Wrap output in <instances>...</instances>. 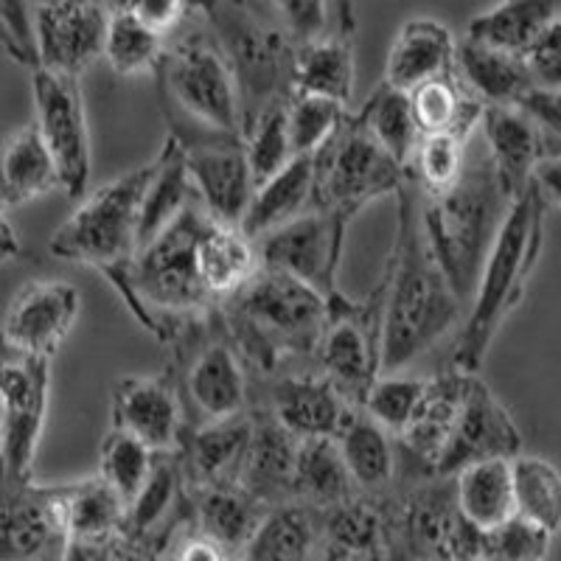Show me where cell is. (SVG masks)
<instances>
[{
    "label": "cell",
    "mask_w": 561,
    "mask_h": 561,
    "mask_svg": "<svg viewBox=\"0 0 561 561\" xmlns=\"http://www.w3.org/2000/svg\"><path fill=\"white\" fill-rule=\"evenodd\" d=\"M34 113L45 147L57 163L59 188L70 199L88 194L90 172H93V149H90L88 113L79 77L57 73L48 68L32 70Z\"/></svg>",
    "instance_id": "obj_12"
},
{
    "label": "cell",
    "mask_w": 561,
    "mask_h": 561,
    "mask_svg": "<svg viewBox=\"0 0 561 561\" xmlns=\"http://www.w3.org/2000/svg\"><path fill=\"white\" fill-rule=\"evenodd\" d=\"M485 154L511 199L523 197L545 160V135L519 104H489L480 118Z\"/></svg>",
    "instance_id": "obj_21"
},
{
    "label": "cell",
    "mask_w": 561,
    "mask_h": 561,
    "mask_svg": "<svg viewBox=\"0 0 561 561\" xmlns=\"http://www.w3.org/2000/svg\"><path fill=\"white\" fill-rule=\"evenodd\" d=\"M129 3H133V0H104L102 7L107 9L110 14H118V12H127Z\"/></svg>",
    "instance_id": "obj_62"
},
{
    "label": "cell",
    "mask_w": 561,
    "mask_h": 561,
    "mask_svg": "<svg viewBox=\"0 0 561 561\" xmlns=\"http://www.w3.org/2000/svg\"><path fill=\"white\" fill-rule=\"evenodd\" d=\"M354 39L351 23L318 39L295 45L293 54V93L337 99L348 104L354 99Z\"/></svg>",
    "instance_id": "obj_26"
},
{
    "label": "cell",
    "mask_w": 561,
    "mask_h": 561,
    "mask_svg": "<svg viewBox=\"0 0 561 561\" xmlns=\"http://www.w3.org/2000/svg\"><path fill=\"white\" fill-rule=\"evenodd\" d=\"M525 65L539 90H561V14L525 54Z\"/></svg>",
    "instance_id": "obj_54"
},
{
    "label": "cell",
    "mask_w": 561,
    "mask_h": 561,
    "mask_svg": "<svg viewBox=\"0 0 561 561\" xmlns=\"http://www.w3.org/2000/svg\"><path fill=\"white\" fill-rule=\"evenodd\" d=\"M393 435L377 421L370 419L365 410H354L343 433L337 435L340 453H343L348 474L357 489L365 494H377L388 489L396 472V455H393Z\"/></svg>",
    "instance_id": "obj_40"
},
{
    "label": "cell",
    "mask_w": 561,
    "mask_h": 561,
    "mask_svg": "<svg viewBox=\"0 0 561 561\" xmlns=\"http://www.w3.org/2000/svg\"><path fill=\"white\" fill-rule=\"evenodd\" d=\"M0 48L18 65L39 68L37 57V3L0 0Z\"/></svg>",
    "instance_id": "obj_53"
},
{
    "label": "cell",
    "mask_w": 561,
    "mask_h": 561,
    "mask_svg": "<svg viewBox=\"0 0 561 561\" xmlns=\"http://www.w3.org/2000/svg\"><path fill=\"white\" fill-rule=\"evenodd\" d=\"M82 295L62 278H37L12 298L3 318V334L14 348L54 359L59 345L77 325Z\"/></svg>",
    "instance_id": "obj_17"
},
{
    "label": "cell",
    "mask_w": 561,
    "mask_h": 561,
    "mask_svg": "<svg viewBox=\"0 0 561 561\" xmlns=\"http://www.w3.org/2000/svg\"><path fill=\"white\" fill-rule=\"evenodd\" d=\"M523 455V433L514 424L508 410L480 374H469L460 404L458 424L440 458L435 478H455L466 466L480 460H514Z\"/></svg>",
    "instance_id": "obj_16"
},
{
    "label": "cell",
    "mask_w": 561,
    "mask_h": 561,
    "mask_svg": "<svg viewBox=\"0 0 561 561\" xmlns=\"http://www.w3.org/2000/svg\"><path fill=\"white\" fill-rule=\"evenodd\" d=\"M174 561H230V556L217 542H210L208 536L197 534L180 545L178 559Z\"/></svg>",
    "instance_id": "obj_58"
},
{
    "label": "cell",
    "mask_w": 561,
    "mask_h": 561,
    "mask_svg": "<svg viewBox=\"0 0 561 561\" xmlns=\"http://www.w3.org/2000/svg\"><path fill=\"white\" fill-rule=\"evenodd\" d=\"M62 511L68 545H118L124 542L129 505L102 478L62 485Z\"/></svg>",
    "instance_id": "obj_28"
},
{
    "label": "cell",
    "mask_w": 561,
    "mask_h": 561,
    "mask_svg": "<svg viewBox=\"0 0 561 561\" xmlns=\"http://www.w3.org/2000/svg\"><path fill=\"white\" fill-rule=\"evenodd\" d=\"M188 9H192V0H133L127 12L147 28L158 32L160 37L169 39L180 32Z\"/></svg>",
    "instance_id": "obj_56"
},
{
    "label": "cell",
    "mask_w": 561,
    "mask_h": 561,
    "mask_svg": "<svg viewBox=\"0 0 561 561\" xmlns=\"http://www.w3.org/2000/svg\"><path fill=\"white\" fill-rule=\"evenodd\" d=\"M427 382L430 379L404 377V374H382L370 385L363 410L377 421L379 427L399 438L427 393Z\"/></svg>",
    "instance_id": "obj_50"
},
{
    "label": "cell",
    "mask_w": 561,
    "mask_h": 561,
    "mask_svg": "<svg viewBox=\"0 0 561 561\" xmlns=\"http://www.w3.org/2000/svg\"><path fill=\"white\" fill-rule=\"evenodd\" d=\"M511 203L514 199L503 192L489 154L466 163L460 180L447 192L433 197L421 192L424 233L463 307L472 304L483 264L497 242Z\"/></svg>",
    "instance_id": "obj_4"
},
{
    "label": "cell",
    "mask_w": 561,
    "mask_h": 561,
    "mask_svg": "<svg viewBox=\"0 0 561 561\" xmlns=\"http://www.w3.org/2000/svg\"><path fill=\"white\" fill-rule=\"evenodd\" d=\"M357 115L363 118L365 129L377 138L379 147L410 172V160L421 138L410 110V93L382 82Z\"/></svg>",
    "instance_id": "obj_41"
},
{
    "label": "cell",
    "mask_w": 561,
    "mask_h": 561,
    "mask_svg": "<svg viewBox=\"0 0 561 561\" xmlns=\"http://www.w3.org/2000/svg\"><path fill=\"white\" fill-rule=\"evenodd\" d=\"M545 210L548 203L536 183H530L528 192L511 203L508 217L485 259L469 314L458 334L453 368L463 374H480L497 332L523 304L545 244Z\"/></svg>",
    "instance_id": "obj_3"
},
{
    "label": "cell",
    "mask_w": 561,
    "mask_h": 561,
    "mask_svg": "<svg viewBox=\"0 0 561 561\" xmlns=\"http://www.w3.org/2000/svg\"><path fill=\"white\" fill-rule=\"evenodd\" d=\"M382 337L385 280L365 300L345 298L340 289L325 298V323L314 357L323 377L357 410L382 374Z\"/></svg>",
    "instance_id": "obj_9"
},
{
    "label": "cell",
    "mask_w": 561,
    "mask_h": 561,
    "mask_svg": "<svg viewBox=\"0 0 561 561\" xmlns=\"http://www.w3.org/2000/svg\"><path fill=\"white\" fill-rule=\"evenodd\" d=\"M197 273L214 304L237 298L262 273L259 248L242 228L210 222L199 239Z\"/></svg>",
    "instance_id": "obj_27"
},
{
    "label": "cell",
    "mask_w": 561,
    "mask_h": 561,
    "mask_svg": "<svg viewBox=\"0 0 561 561\" xmlns=\"http://www.w3.org/2000/svg\"><path fill=\"white\" fill-rule=\"evenodd\" d=\"M314 199V154H295L287 167L255 185L250 208L242 219V230L250 239L267 237L270 230L293 222L312 210Z\"/></svg>",
    "instance_id": "obj_29"
},
{
    "label": "cell",
    "mask_w": 561,
    "mask_h": 561,
    "mask_svg": "<svg viewBox=\"0 0 561 561\" xmlns=\"http://www.w3.org/2000/svg\"><path fill=\"white\" fill-rule=\"evenodd\" d=\"M113 427L127 430L154 453H174L185 440L180 393L163 377L118 379L113 388Z\"/></svg>",
    "instance_id": "obj_18"
},
{
    "label": "cell",
    "mask_w": 561,
    "mask_h": 561,
    "mask_svg": "<svg viewBox=\"0 0 561 561\" xmlns=\"http://www.w3.org/2000/svg\"><path fill=\"white\" fill-rule=\"evenodd\" d=\"M399 228L385 267L382 374H399L447 337L463 312V300L440 270L421 222V188L413 178L396 192ZM379 374V377H382Z\"/></svg>",
    "instance_id": "obj_1"
},
{
    "label": "cell",
    "mask_w": 561,
    "mask_h": 561,
    "mask_svg": "<svg viewBox=\"0 0 561 561\" xmlns=\"http://www.w3.org/2000/svg\"><path fill=\"white\" fill-rule=\"evenodd\" d=\"M357 217L343 210H307L293 222L255 239L264 270L293 275L325 298L337 289V267L343 259L345 233Z\"/></svg>",
    "instance_id": "obj_13"
},
{
    "label": "cell",
    "mask_w": 561,
    "mask_h": 561,
    "mask_svg": "<svg viewBox=\"0 0 561 561\" xmlns=\"http://www.w3.org/2000/svg\"><path fill=\"white\" fill-rule=\"evenodd\" d=\"M284 34L295 45L318 39L351 23L348 0H273Z\"/></svg>",
    "instance_id": "obj_52"
},
{
    "label": "cell",
    "mask_w": 561,
    "mask_h": 561,
    "mask_svg": "<svg viewBox=\"0 0 561 561\" xmlns=\"http://www.w3.org/2000/svg\"><path fill=\"white\" fill-rule=\"evenodd\" d=\"M225 314L230 345L262 370L284 359L318 354L325 295L293 275L264 270L237 295Z\"/></svg>",
    "instance_id": "obj_5"
},
{
    "label": "cell",
    "mask_w": 561,
    "mask_h": 561,
    "mask_svg": "<svg viewBox=\"0 0 561 561\" xmlns=\"http://www.w3.org/2000/svg\"><path fill=\"white\" fill-rule=\"evenodd\" d=\"M455 54H458V39L444 23L427 18L408 20L390 45L382 82L410 93L430 79L453 73Z\"/></svg>",
    "instance_id": "obj_25"
},
{
    "label": "cell",
    "mask_w": 561,
    "mask_h": 561,
    "mask_svg": "<svg viewBox=\"0 0 561 561\" xmlns=\"http://www.w3.org/2000/svg\"><path fill=\"white\" fill-rule=\"evenodd\" d=\"M167 37L147 28L129 12L110 14L107 37H104V59L115 77H138L158 70L163 51H167Z\"/></svg>",
    "instance_id": "obj_44"
},
{
    "label": "cell",
    "mask_w": 561,
    "mask_h": 561,
    "mask_svg": "<svg viewBox=\"0 0 561 561\" xmlns=\"http://www.w3.org/2000/svg\"><path fill=\"white\" fill-rule=\"evenodd\" d=\"M410 110L419 135H458L469 140L474 129H480L485 104L453 70L447 77L430 79L410 90Z\"/></svg>",
    "instance_id": "obj_37"
},
{
    "label": "cell",
    "mask_w": 561,
    "mask_h": 561,
    "mask_svg": "<svg viewBox=\"0 0 561 561\" xmlns=\"http://www.w3.org/2000/svg\"><path fill=\"white\" fill-rule=\"evenodd\" d=\"M519 107L539 124L545 135V158H559L561 154V90H539L534 88L528 96L519 102Z\"/></svg>",
    "instance_id": "obj_55"
},
{
    "label": "cell",
    "mask_w": 561,
    "mask_h": 561,
    "mask_svg": "<svg viewBox=\"0 0 561 561\" xmlns=\"http://www.w3.org/2000/svg\"><path fill=\"white\" fill-rule=\"evenodd\" d=\"M267 511L270 508H262L233 483L199 489L197 505H194L199 534L217 542L228 556L242 553Z\"/></svg>",
    "instance_id": "obj_39"
},
{
    "label": "cell",
    "mask_w": 561,
    "mask_h": 561,
    "mask_svg": "<svg viewBox=\"0 0 561 561\" xmlns=\"http://www.w3.org/2000/svg\"><path fill=\"white\" fill-rule=\"evenodd\" d=\"M208 225V214L194 199L127 264L104 273L135 320L160 343L178 340L183 325L197 323L214 304L197 273V248Z\"/></svg>",
    "instance_id": "obj_2"
},
{
    "label": "cell",
    "mask_w": 561,
    "mask_h": 561,
    "mask_svg": "<svg viewBox=\"0 0 561 561\" xmlns=\"http://www.w3.org/2000/svg\"><path fill=\"white\" fill-rule=\"evenodd\" d=\"M180 497V472L172 460L154 463L152 478L147 480L135 503L129 505L127 530H124V542L144 545L158 530V525L169 517Z\"/></svg>",
    "instance_id": "obj_49"
},
{
    "label": "cell",
    "mask_w": 561,
    "mask_h": 561,
    "mask_svg": "<svg viewBox=\"0 0 561 561\" xmlns=\"http://www.w3.org/2000/svg\"><path fill=\"white\" fill-rule=\"evenodd\" d=\"M185 396L205 421H222L248 413V370L230 340L203 345L185 365Z\"/></svg>",
    "instance_id": "obj_23"
},
{
    "label": "cell",
    "mask_w": 561,
    "mask_h": 561,
    "mask_svg": "<svg viewBox=\"0 0 561 561\" xmlns=\"http://www.w3.org/2000/svg\"><path fill=\"white\" fill-rule=\"evenodd\" d=\"M59 188L57 163L45 147L37 124L14 129L0 144V203L7 208L26 205Z\"/></svg>",
    "instance_id": "obj_31"
},
{
    "label": "cell",
    "mask_w": 561,
    "mask_h": 561,
    "mask_svg": "<svg viewBox=\"0 0 561 561\" xmlns=\"http://www.w3.org/2000/svg\"><path fill=\"white\" fill-rule=\"evenodd\" d=\"M62 485L0 483V561H62Z\"/></svg>",
    "instance_id": "obj_15"
},
{
    "label": "cell",
    "mask_w": 561,
    "mask_h": 561,
    "mask_svg": "<svg viewBox=\"0 0 561 561\" xmlns=\"http://www.w3.org/2000/svg\"><path fill=\"white\" fill-rule=\"evenodd\" d=\"M550 539L553 534L514 514L508 523L480 536V561H545Z\"/></svg>",
    "instance_id": "obj_51"
},
{
    "label": "cell",
    "mask_w": 561,
    "mask_h": 561,
    "mask_svg": "<svg viewBox=\"0 0 561 561\" xmlns=\"http://www.w3.org/2000/svg\"><path fill=\"white\" fill-rule=\"evenodd\" d=\"M561 14V0H500L469 20L466 37L497 51L525 57L530 45Z\"/></svg>",
    "instance_id": "obj_36"
},
{
    "label": "cell",
    "mask_w": 561,
    "mask_h": 561,
    "mask_svg": "<svg viewBox=\"0 0 561 561\" xmlns=\"http://www.w3.org/2000/svg\"><path fill=\"white\" fill-rule=\"evenodd\" d=\"M244 149L255 185L267 183L273 174L287 167L295 158L289 140V99L273 102L255 115L253 124L244 129Z\"/></svg>",
    "instance_id": "obj_46"
},
{
    "label": "cell",
    "mask_w": 561,
    "mask_h": 561,
    "mask_svg": "<svg viewBox=\"0 0 561 561\" xmlns=\"http://www.w3.org/2000/svg\"><path fill=\"white\" fill-rule=\"evenodd\" d=\"M466 144L469 140L458 135H421L410 160V178L427 197L458 183L466 169Z\"/></svg>",
    "instance_id": "obj_48"
},
{
    "label": "cell",
    "mask_w": 561,
    "mask_h": 561,
    "mask_svg": "<svg viewBox=\"0 0 561 561\" xmlns=\"http://www.w3.org/2000/svg\"><path fill=\"white\" fill-rule=\"evenodd\" d=\"M154 449L127 430L110 427L99 447V474L118 491V497L127 505L135 503L154 469Z\"/></svg>",
    "instance_id": "obj_45"
},
{
    "label": "cell",
    "mask_w": 561,
    "mask_h": 561,
    "mask_svg": "<svg viewBox=\"0 0 561 561\" xmlns=\"http://www.w3.org/2000/svg\"><path fill=\"white\" fill-rule=\"evenodd\" d=\"M469 374L458 368H449L438 377H430L427 393L421 399L419 410L410 419L408 427L399 435V444L415 463H421L435 478L440 458L447 453V444L458 424L460 404H463V390Z\"/></svg>",
    "instance_id": "obj_24"
},
{
    "label": "cell",
    "mask_w": 561,
    "mask_h": 561,
    "mask_svg": "<svg viewBox=\"0 0 561 561\" xmlns=\"http://www.w3.org/2000/svg\"><path fill=\"white\" fill-rule=\"evenodd\" d=\"M39 9H68V7H84V3H93V0H34Z\"/></svg>",
    "instance_id": "obj_61"
},
{
    "label": "cell",
    "mask_w": 561,
    "mask_h": 561,
    "mask_svg": "<svg viewBox=\"0 0 561 561\" xmlns=\"http://www.w3.org/2000/svg\"><path fill=\"white\" fill-rule=\"evenodd\" d=\"M348 104L337 99L293 93L289 96V140L295 154H318L348 122Z\"/></svg>",
    "instance_id": "obj_47"
},
{
    "label": "cell",
    "mask_w": 561,
    "mask_h": 561,
    "mask_svg": "<svg viewBox=\"0 0 561 561\" xmlns=\"http://www.w3.org/2000/svg\"><path fill=\"white\" fill-rule=\"evenodd\" d=\"M250 433H253V413L250 410L242 415H233V419L205 421L203 427L194 430L180 447L188 460V472H192L194 483H199V489L237 483V472L242 466Z\"/></svg>",
    "instance_id": "obj_30"
},
{
    "label": "cell",
    "mask_w": 561,
    "mask_h": 561,
    "mask_svg": "<svg viewBox=\"0 0 561 561\" xmlns=\"http://www.w3.org/2000/svg\"><path fill=\"white\" fill-rule=\"evenodd\" d=\"M314 561H382V559H374V556L354 553V550H345V548H337V545L323 542L320 545V553Z\"/></svg>",
    "instance_id": "obj_60"
},
{
    "label": "cell",
    "mask_w": 561,
    "mask_h": 561,
    "mask_svg": "<svg viewBox=\"0 0 561 561\" xmlns=\"http://www.w3.org/2000/svg\"><path fill=\"white\" fill-rule=\"evenodd\" d=\"M455 73L485 107L489 104H519L534 90L525 57L497 51V48H489L469 37L458 43Z\"/></svg>",
    "instance_id": "obj_32"
},
{
    "label": "cell",
    "mask_w": 561,
    "mask_h": 561,
    "mask_svg": "<svg viewBox=\"0 0 561 561\" xmlns=\"http://www.w3.org/2000/svg\"><path fill=\"white\" fill-rule=\"evenodd\" d=\"M453 480L460 517L480 534L500 528L517 514L511 460H480L460 469Z\"/></svg>",
    "instance_id": "obj_35"
},
{
    "label": "cell",
    "mask_w": 561,
    "mask_h": 561,
    "mask_svg": "<svg viewBox=\"0 0 561 561\" xmlns=\"http://www.w3.org/2000/svg\"><path fill=\"white\" fill-rule=\"evenodd\" d=\"M160 99L203 133L244 135L237 73L214 34L192 32L167 43L158 65Z\"/></svg>",
    "instance_id": "obj_6"
},
{
    "label": "cell",
    "mask_w": 561,
    "mask_h": 561,
    "mask_svg": "<svg viewBox=\"0 0 561 561\" xmlns=\"http://www.w3.org/2000/svg\"><path fill=\"white\" fill-rule=\"evenodd\" d=\"M410 178L365 129L359 115H348L318 154H314V199L318 210H343L357 217L365 205L396 194Z\"/></svg>",
    "instance_id": "obj_10"
},
{
    "label": "cell",
    "mask_w": 561,
    "mask_h": 561,
    "mask_svg": "<svg viewBox=\"0 0 561 561\" xmlns=\"http://www.w3.org/2000/svg\"><path fill=\"white\" fill-rule=\"evenodd\" d=\"M51 393V359L14 348L0 329V483H32Z\"/></svg>",
    "instance_id": "obj_11"
},
{
    "label": "cell",
    "mask_w": 561,
    "mask_h": 561,
    "mask_svg": "<svg viewBox=\"0 0 561 561\" xmlns=\"http://www.w3.org/2000/svg\"><path fill=\"white\" fill-rule=\"evenodd\" d=\"M222 45L242 93L244 129L273 102L293 96L295 43L255 18L248 0H192ZM244 138V135H242Z\"/></svg>",
    "instance_id": "obj_7"
},
{
    "label": "cell",
    "mask_w": 561,
    "mask_h": 561,
    "mask_svg": "<svg viewBox=\"0 0 561 561\" xmlns=\"http://www.w3.org/2000/svg\"><path fill=\"white\" fill-rule=\"evenodd\" d=\"M354 480L348 474L337 438L298 440L295 460V503L309 508H334L354 497Z\"/></svg>",
    "instance_id": "obj_38"
},
{
    "label": "cell",
    "mask_w": 561,
    "mask_h": 561,
    "mask_svg": "<svg viewBox=\"0 0 561 561\" xmlns=\"http://www.w3.org/2000/svg\"><path fill=\"white\" fill-rule=\"evenodd\" d=\"M20 253H23V244L18 239V230L9 222L7 205L0 203V262H12Z\"/></svg>",
    "instance_id": "obj_59"
},
{
    "label": "cell",
    "mask_w": 561,
    "mask_h": 561,
    "mask_svg": "<svg viewBox=\"0 0 561 561\" xmlns=\"http://www.w3.org/2000/svg\"><path fill=\"white\" fill-rule=\"evenodd\" d=\"M194 199H197V194H194L192 178L185 169L183 144H180L178 135L169 133L163 140V149L152 160V178H149L144 203H140V248L152 242L160 230L169 228Z\"/></svg>",
    "instance_id": "obj_33"
},
{
    "label": "cell",
    "mask_w": 561,
    "mask_h": 561,
    "mask_svg": "<svg viewBox=\"0 0 561 561\" xmlns=\"http://www.w3.org/2000/svg\"><path fill=\"white\" fill-rule=\"evenodd\" d=\"M180 144L197 203L203 205L210 222L242 228L255 192L244 138L203 133L197 138H180Z\"/></svg>",
    "instance_id": "obj_14"
},
{
    "label": "cell",
    "mask_w": 561,
    "mask_h": 561,
    "mask_svg": "<svg viewBox=\"0 0 561 561\" xmlns=\"http://www.w3.org/2000/svg\"><path fill=\"white\" fill-rule=\"evenodd\" d=\"M295 460L298 438L280 427L270 410H255L253 433L233 485L262 508L295 503Z\"/></svg>",
    "instance_id": "obj_19"
},
{
    "label": "cell",
    "mask_w": 561,
    "mask_h": 561,
    "mask_svg": "<svg viewBox=\"0 0 561 561\" xmlns=\"http://www.w3.org/2000/svg\"><path fill=\"white\" fill-rule=\"evenodd\" d=\"M514 469V497L517 514L545 528L548 534H559L561 528V472L550 460L536 455H519L511 460Z\"/></svg>",
    "instance_id": "obj_42"
},
{
    "label": "cell",
    "mask_w": 561,
    "mask_h": 561,
    "mask_svg": "<svg viewBox=\"0 0 561 561\" xmlns=\"http://www.w3.org/2000/svg\"><path fill=\"white\" fill-rule=\"evenodd\" d=\"M354 410L323 374H284L270 388V413L298 440L337 438Z\"/></svg>",
    "instance_id": "obj_20"
},
{
    "label": "cell",
    "mask_w": 561,
    "mask_h": 561,
    "mask_svg": "<svg viewBox=\"0 0 561 561\" xmlns=\"http://www.w3.org/2000/svg\"><path fill=\"white\" fill-rule=\"evenodd\" d=\"M149 178H152V163L84 194L77 210L59 225L48 242L54 259L88 264L102 275L127 264L140 248V203Z\"/></svg>",
    "instance_id": "obj_8"
},
{
    "label": "cell",
    "mask_w": 561,
    "mask_h": 561,
    "mask_svg": "<svg viewBox=\"0 0 561 561\" xmlns=\"http://www.w3.org/2000/svg\"><path fill=\"white\" fill-rule=\"evenodd\" d=\"M536 188L542 192L545 203L561 208V154L559 158H545L534 174Z\"/></svg>",
    "instance_id": "obj_57"
},
{
    "label": "cell",
    "mask_w": 561,
    "mask_h": 561,
    "mask_svg": "<svg viewBox=\"0 0 561 561\" xmlns=\"http://www.w3.org/2000/svg\"><path fill=\"white\" fill-rule=\"evenodd\" d=\"M320 530H323V542L388 561L390 530L382 514L370 503L351 497L334 508H325L320 517Z\"/></svg>",
    "instance_id": "obj_43"
},
{
    "label": "cell",
    "mask_w": 561,
    "mask_h": 561,
    "mask_svg": "<svg viewBox=\"0 0 561 561\" xmlns=\"http://www.w3.org/2000/svg\"><path fill=\"white\" fill-rule=\"evenodd\" d=\"M110 12L102 3L37 12V57L39 68L82 77L90 65L104 57Z\"/></svg>",
    "instance_id": "obj_22"
},
{
    "label": "cell",
    "mask_w": 561,
    "mask_h": 561,
    "mask_svg": "<svg viewBox=\"0 0 561 561\" xmlns=\"http://www.w3.org/2000/svg\"><path fill=\"white\" fill-rule=\"evenodd\" d=\"M323 545L314 508L304 503L275 505L262 517L239 561H314Z\"/></svg>",
    "instance_id": "obj_34"
}]
</instances>
